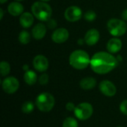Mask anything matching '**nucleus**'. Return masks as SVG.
<instances>
[{
  "label": "nucleus",
  "instance_id": "obj_20",
  "mask_svg": "<svg viewBox=\"0 0 127 127\" xmlns=\"http://www.w3.org/2000/svg\"><path fill=\"white\" fill-rule=\"evenodd\" d=\"M10 71V65L6 61H1L0 63V73L2 77H6Z\"/></svg>",
  "mask_w": 127,
  "mask_h": 127
},
{
  "label": "nucleus",
  "instance_id": "obj_2",
  "mask_svg": "<svg viewBox=\"0 0 127 127\" xmlns=\"http://www.w3.org/2000/svg\"><path fill=\"white\" fill-rule=\"evenodd\" d=\"M69 64L71 67L77 70L86 68L91 63V58L89 54L81 49L74 51L68 58Z\"/></svg>",
  "mask_w": 127,
  "mask_h": 127
},
{
  "label": "nucleus",
  "instance_id": "obj_12",
  "mask_svg": "<svg viewBox=\"0 0 127 127\" xmlns=\"http://www.w3.org/2000/svg\"><path fill=\"white\" fill-rule=\"evenodd\" d=\"M100 38V32L95 28H92L86 33L84 36V40L88 45L92 46L96 45L99 42Z\"/></svg>",
  "mask_w": 127,
  "mask_h": 127
},
{
  "label": "nucleus",
  "instance_id": "obj_31",
  "mask_svg": "<svg viewBox=\"0 0 127 127\" xmlns=\"http://www.w3.org/2000/svg\"><path fill=\"white\" fill-rule=\"evenodd\" d=\"M22 68H23V70H25V71H27L29 70V67H28V65H24L23 67H22Z\"/></svg>",
  "mask_w": 127,
  "mask_h": 127
},
{
  "label": "nucleus",
  "instance_id": "obj_16",
  "mask_svg": "<svg viewBox=\"0 0 127 127\" xmlns=\"http://www.w3.org/2000/svg\"><path fill=\"white\" fill-rule=\"evenodd\" d=\"M34 22V16L29 12H24L19 17V23L24 28H28L32 26Z\"/></svg>",
  "mask_w": 127,
  "mask_h": 127
},
{
  "label": "nucleus",
  "instance_id": "obj_32",
  "mask_svg": "<svg viewBox=\"0 0 127 127\" xmlns=\"http://www.w3.org/2000/svg\"><path fill=\"white\" fill-rule=\"evenodd\" d=\"M6 1H7V0H0V3H1V4H4V3H5Z\"/></svg>",
  "mask_w": 127,
  "mask_h": 127
},
{
  "label": "nucleus",
  "instance_id": "obj_13",
  "mask_svg": "<svg viewBox=\"0 0 127 127\" xmlns=\"http://www.w3.org/2000/svg\"><path fill=\"white\" fill-rule=\"evenodd\" d=\"M122 42L118 37H113L106 44V49L111 54H117L122 48Z\"/></svg>",
  "mask_w": 127,
  "mask_h": 127
},
{
  "label": "nucleus",
  "instance_id": "obj_25",
  "mask_svg": "<svg viewBox=\"0 0 127 127\" xmlns=\"http://www.w3.org/2000/svg\"><path fill=\"white\" fill-rule=\"evenodd\" d=\"M57 25V22L54 19H50L48 22H47V27L49 29H55Z\"/></svg>",
  "mask_w": 127,
  "mask_h": 127
},
{
  "label": "nucleus",
  "instance_id": "obj_5",
  "mask_svg": "<svg viewBox=\"0 0 127 127\" xmlns=\"http://www.w3.org/2000/svg\"><path fill=\"white\" fill-rule=\"evenodd\" d=\"M107 29L111 35L115 37H119L126 33L127 25L124 20L112 18L107 22Z\"/></svg>",
  "mask_w": 127,
  "mask_h": 127
},
{
  "label": "nucleus",
  "instance_id": "obj_8",
  "mask_svg": "<svg viewBox=\"0 0 127 127\" xmlns=\"http://www.w3.org/2000/svg\"><path fill=\"white\" fill-rule=\"evenodd\" d=\"M1 86L5 93L13 94L19 89V82L14 77H7L5 79H4Z\"/></svg>",
  "mask_w": 127,
  "mask_h": 127
},
{
  "label": "nucleus",
  "instance_id": "obj_19",
  "mask_svg": "<svg viewBox=\"0 0 127 127\" xmlns=\"http://www.w3.org/2000/svg\"><path fill=\"white\" fill-rule=\"evenodd\" d=\"M19 42L22 45H27L31 41V35L27 31H22L18 36Z\"/></svg>",
  "mask_w": 127,
  "mask_h": 127
},
{
  "label": "nucleus",
  "instance_id": "obj_9",
  "mask_svg": "<svg viewBox=\"0 0 127 127\" xmlns=\"http://www.w3.org/2000/svg\"><path fill=\"white\" fill-rule=\"evenodd\" d=\"M69 37V32L65 28H57L51 34V39L54 42L62 44L65 42Z\"/></svg>",
  "mask_w": 127,
  "mask_h": 127
},
{
  "label": "nucleus",
  "instance_id": "obj_6",
  "mask_svg": "<svg viewBox=\"0 0 127 127\" xmlns=\"http://www.w3.org/2000/svg\"><path fill=\"white\" fill-rule=\"evenodd\" d=\"M75 116L80 121H86L90 118L93 114V107L89 103H81L78 104L74 109Z\"/></svg>",
  "mask_w": 127,
  "mask_h": 127
},
{
  "label": "nucleus",
  "instance_id": "obj_27",
  "mask_svg": "<svg viewBox=\"0 0 127 127\" xmlns=\"http://www.w3.org/2000/svg\"><path fill=\"white\" fill-rule=\"evenodd\" d=\"M65 108H66V109H67L68 111L71 112V111H74V109H75L76 106H74V104L73 103H71V102H68V103L66 104Z\"/></svg>",
  "mask_w": 127,
  "mask_h": 127
},
{
  "label": "nucleus",
  "instance_id": "obj_26",
  "mask_svg": "<svg viewBox=\"0 0 127 127\" xmlns=\"http://www.w3.org/2000/svg\"><path fill=\"white\" fill-rule=\"evenodd\" d=\"M120 109H121V112L127 116V100H124L121 105H120Z\"/></svg>",
  "mask_w": 127,
  "mask_h": 127
},
{
  "label": "nucleus",
  "instance_id": "obj_29",
  "mask_svg": "<svg viewBox=\"0 0 127 127\" xmlns=\"http://www.w3.org/2000/svg\"><path fill=\"white\" fill-rule=\"evenodd\" d=\"M0 14H1V16H0V19L1 20V19H3V16H4V10H3L2 8H0Z\"/></svg>",
  "mask_w": 127,
  "mask_h": 127
},
{
  "label": "nucleus",
  "instance_id": "obj_3",
  "mask_svg": "<svg viewBox=\"0 0 127 127\" xmlns=\"http://www.w3.org/2000/svg\"><path fill=\"white\" fill-rule=\"evenodd\" d=\"M31 12L34 17L42 22H48L51 19L53 10L51 7L45 1H35L31 6Z\"/></svg>",
  "mask_w": 127,
  "mask_h": 127
},
{
  "label": "nucleus",
  "instance_id": "obj_34",
  "mask_svg": "<svg viewBox=\"0 0 127 127\" xmlns=\"http://www.w3.org/2000/svg\"><path fill=\"white\" fill-rule=\"evenodd\" d=\"M15 1H24V0H15Z\"/></svg>",
  "mask_w": 127,
  "mask_h": 127
},
{
  "label": "nucleus",
  "instance_id": "obj_22",
  "mask_svg": "<svg viewBox=\"0 0 127 127\" xmlns=\"http://www.w3.org/2000/svg\"><path fill=\"white\" fill-rule=\"evenodd\" d=\"M63 127H78V123L74 118L68 117L64 120Z\"/></svg>",
  "mask_w": 127,
  "mask_h": 127
},
{
  "label": "nucleus",
  "instance_id": "obj_23",
  "mask_svg": "<svg viewBox=\"0 0 127 127\" xmlns=\"http://www.w3.org/2000/svg\"><path fill=\"white\" fill-rule=\"evenodd\" d=\"M83 16H84V19L86 21H88V22H92V21H94V20L96 19L97 14H96V13L94 10H88V11H86L84 13Z\"/></svg>",
  "mask_w": 127,
  "mask_h": 127
},
{
  "label": "nucleus",
  "instance_id": "obj_17",
  "mask_svg": "<svg viewBox=\"0 0 127 127\" xmlns=\"http://www.w3.org/2000/svg\"><path fill=\"white\" fill-rule=\"evenodd\" d=\"M97 83L96 80L92 77H87L82 79L80 82V86L84 90H90L95 87Z\"/></svg>",
  "mask_w": 127,
  "mask_h": 127
},
{
  "label": "nucleus",
  "instance_id": "obj_11",
  "mask_svg": "<svg viewBox=\"0 0 127 127\" xmlns=\"http://www.w3.org/2000/svg\"><path fill=\"white\" fill-rule=\"evenodd\" d=\"M99 89L101 93L107 97H113L114 95H115L117 92V89L115 84L112 82L107 80L100 82Z\"/></svg>",
  "mask_w": 127,
  "mask_h": 127
},
{
  "label": "nucleus",
  "instance_id": "obj_35",
  "mask_svg": "<svg viewBox=\"0 0 127 127\" xmlns=\"http://www.w3.org/2000/svg\"></svg>",
  "mask_w": 127,
  "mask_h": 127
},
{
  "label": "nucleus",
  "instance_id": "obj_28",
  "mask_svg": "<svg viewBox=\"0 0 127 127\" xmlns=\"http://www.w3.org/2000/svg\"><path fill=\"white\" fill-rule=\"evenodd\" d=\"M121 17H122L123 20L127 21V9H125V10H123L122 14H121Z\"/></svg>",
  "mask_w": 127,
  "mask_h": 127
},
{
  "label": "nucleus",
  "instance_id": "obj_30",
  "mask_svg": "<svg viewBox=\"0 0 127 127\" xmlns=\"http://www.w3.org/2000/svg\"><path fill=\"white\" fill-rule=\"evenodd\" d=\"M84 42H85V40H84L83 39H78V41H77V43H78L79 45H83Z\"/></svg>",
  "mask_w": 127,
  "mask_h": 127
},
{
  "label": "nucleus",
  "instance_id": "obj_7",
  "mask_svg": "<svg viewBox=\"0 0 127 127\" xmlns=\"http://www.w3.org/2000/svg\"><path fill=\"white\" fill-rule=\"evenodd\" d=\"M83 16V12L80 7L76 5L69 6L64 12L65 19L70 22H75L79 21Z\"/></svg>",
  "mask_w": 127,
  "mask_h": 127
},
{
  "label": "nucleus",
  "instance_id": "obj_18",
  "mask_svg": "<svg viewBox=\"0 0 127 127\" xmlns=\"http://www.w3.org/2000/svg\"><path fill=\"white\" fill-rule=\"evenodd\" d=\"M23 78H24L25 82L29 86L34 85L36 83V82L37 81V75L32 70H28V71H25Z\"/></svg>",
  "mask_w": 127,
  "mask_h": 127
},
{
  "label": "nucleus",
  "instance_id": "obj_10",
  "mask_svg": "<svg viewBox=\"0 0 127 127\" xmlns=\"http://www.w3.org/2000/svg\"><path fill=\"white\" fill-rule=\"evenodd\" d=\"M33 68L39 72L45 71L49 66L48 60L46 57L42 54L36 55L33 60Z\"/></svg>",
  "mask_w": 127,
  "mask_h": 127
},
{
  "label": "nucleus",
  "instance_id": "obj_4",
  "mask_svg": "<svg viewBox=\"0 0 127 127\" xmlns=\"http://www.w3.org/2000/svg\"><path fill=\"white\" fill-rule=\"evenodd\" d=\"M55 105L54 96L48 92H43L39 95L36 100V106L41 112H50Z\"/></svg>",
  "mask_w": 127,
  "mask_h": 127
},
{
  "label": "nucleus",
  "instance_id": "obj_1",
  "mask_svg": "<svg viewBox=\"0 0 127 127\" xmlns=\"http://www.w3.org/2000/svg\"><path fill=\"white\" fill-rule=\"evenodd\" d=\"M118 63L117 57L112 54L108 51H99L92 57L90 67L95 73L105 74L114 70Z\"/></svg>",
  "mask_w": 127,
  "mask_h": 127
},
{
  "label": "nucleus",
  "instance_id": "obj_15",
  "mask_svg": "<svg viewBox=\"0 0 127 127\" xmlns=\"http://www.w3.org/2000/svg\"><path fill=\"white\" fill-rule=\"evenodd\" d=\"M7 11L13 16H21L24 13V7L19 1H12L7 7Z\"/></svg>",
  "mask_w": 127,
  "mask_h": 127
},
{
  "label": "nucleus",
  "instance_id": "obj_24",
  "mask_svg": "<svg viewBox=\"0 0 127 127\" xmlns=\"http://www.w3.org/2000/svg\"><path fill=\"white\" fill-rule=\"evenodd\" d=\"M49 77L47 74H42L39 77V83L41 85H46L48 83Z\"/></svg>",
  "mask_w": 127,
  "mask_h": 127
},
{
  "label": "nucleus",
  "instance_id": "obj_14",
  "mask_svg": "<svg viewBox=\"0 0 127 127\" xmlns=\"http://www.w3.org/2000/svg\"><path fill=\"white\" fill-rule=\"evenodd\" d=\"M47 33V27L42 23L36 24L31 31L32 36L37 40L42 39L45 37Z\"/></svg>",
  "mask_w": 127,
  "mask_h": 127
},
{
  "label": "nucleus",
  "instance_id": "obj_33",
  "mask_svg": "<svg viewBox=\"0 0 127 127\" xmlns=\"http://www.w3.org/2000/svg\"><path fill=\"white\" fill-rule=\"evenodd\" d=\"M40 1H45V2H47V1H51V0H40Z\"/></svg>",
  "mask_w": 127,
  "mask_h": 127
},
{
  "label": "nucleus",
  "instance_id": "obj_21",
  "mask_svg": "<svg viewBox=\"0 0 127 127\" xmlns=\"http://www.w3.org/2000/svg\"><path fill=\"white\" fill-rule=\"evenodd\" d=\"M33 109H34V105L31 101H26L22 106V111L25 114L31 113L33 111Z\"/></svg>",
  "mask_w": 127,
  "mask_h": 127
}]
</instances>
